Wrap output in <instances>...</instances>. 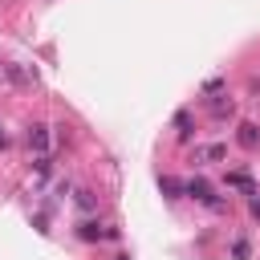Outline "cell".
Wrapping results in <instances>:
<instances>
[{"label": "cell", "mask_w": 260, "mask_h": 260, "mask_svg": "<svg viewBox=\"0 0 260 260\" xmlns=\"http://www.w3.org/2000/svg\"><path fill=\"white\" fill-rule=\"evenodd\" d=\"M232 114H236L232 98H211V118H232Z\"/></svg>", "instance_id": "8992f818"}, {"label": "cell", "mask_w": 260, "mask_h": 260, "mask_svg": "<svg viewBox=\"0 0 260 260\" xmlns=\"http://www.w3.org/2000/svg\"><path fill=\"white\" fill-rule=\"evenodd\" d=\"M228 187H240V191H248V195L256 191V183H252V175H244V171H232V175H228Z\"/></svg>", "instance_id": "ba28073f"}, {"label": "cell", "mask_w": 260, "mask_h": 260, "mask_svg": "<svg viewBox=\"0 0 260 260\" xmlns=\"http://www.w3.org/2000/svg\"><path fill=\"white\" fill-rule=\"evenodd\" d=\"M175 130H179V142H191L195 126H191V114H187V110H179V114H175Z\"/></svg>", "instance_id": "5b68a950"}, {"label": "cell", "mask_w": 260, "mask_h": 260, "mask_svg": "<svg viewBox=\"0 0 260 260\" xmlns=\"http://www.w3.org/2000/svg\"><path fill=\"white\" fill-rule=\"evenodd\" d=\"M223 154H228V146H223V142H211V146H203V150H195V162H199V158H207V162H219Z\"/></svg>", "instance_id": "52a82bcc"}, {"label": "cell", "mask_w": 260, "mask_h": 260, "mask_svg": "<svg viewBox=\"0 0 260 260\" xmlns=\"http://www.w3.org/2000/svg\"><path fill=\"white\" fill-rule=\"evenodd\" d=\"M248 211L260 219V191H252V195H248Z\"/></svg>", "instance_id": "4fadbf2b"}, {"label": "cell", "mask_w": 260, "mask_h": 260, "mask_svg": "<svg viewBox=\"0 0 260 260\" xmlns=\"http://www.w3.org/2000/svg\"><path fill=\"white\" fill-rule=\"evenodd\" d=\"M114 260H130V256H114Z\"/></svg>", "instance_id": "9a60e30c"}, {"label": "cell", "mask_w": 260, "mask_h": 260, "mask_svg": "<svg viewBox=\"0 0 260 260\" xmlns=\"http://www.w3.org/2000/svg\"><path fill=\"white\" fill-rule=\"evenodd\" d=\"M77 207H81V211H93V207H98L93 191H85V187H81V191H77Z\"/></svg>", "instance_id": "8fae6325"}, {"label": "cell", "mask_w": 260, "mask_h": 260, "mask_svg": "<svg viewBox=\"0 0 260 260\" xmlns=\"http://www.w3.org/2000/svg\"><path fill=\"white\" fill-rule=\"evenodd\" d=\"M77 236H81V240H106V232H102L98 223H89V219H85V223L77 228Z\"/></svg>", "instance_id": "30bf717a"}, {"label": "cell", "mask_w": 260, "mask_h": 260, "mask_svg": "<svg viewBox=\"0 0 260 260\" xmlns=\"http://www.w3.org/2000/svg\"><path fill=\"white\" fill-rule=\"evenodd\" d=\"M158 187H162V195H167V199H179V195H183V183H179V179H171V175H167V179H158Z\"/></svg>", "instance_id": "9c48e42d"}, {"label": "cell", "mask_w": 260, "mask_h": 260, "mask_svg": "<svg viewBox=\"0 0 260 260\" xmlns=\"http://www.w3.org/2000/svg\"><path fill=\"white\" fill-rule=\"evenodd\" d=\"M49 142H53V138H49V126H32V130H28V146H32L37 154H49Z\"/></svg>", "instance_id": "277c9868"}, {"label": "cell", "mask_w": 260, "mask_h": 260, "mask_svg": "<svg viewBox=\"0 0 260 260\" xmlns=\"http://www.w3.org/2000/svg\"><path fill=\"white\" fill-rule=\"evenodd\" d=\"M236 142H240L244 150H256V142H260V126H256V122H240V126H236Z\"/></svg>", "instance_id": "3957f363"}, {"label": "cell", "mask_w": 260, "mask_h": 260, "mask_svg": "<svg viewBox=\"0 0 260 260\" xmlns=\"http://www.w3.org/2000/svg\"><path fill=\"white\" fill-rule=\"evenodd\" d=\"M4 146H8V138H4V134H0V150H4Z\"/></svg>", "instance_id": "5bb4252c"}, {"label": "cell", "mask_w": 260, "mask_h": 260, "mask_svg": "<svg viewBox=\"0 0 260 260\" xmlns=\"http://www.w3.org/2000/svg\"><path fill=\"white\" fill-rule=\"evenodd\" d=\"M183 191H187L191 199H199V203H207L211 211H223V199L215 195V187H211V183H207L203 175H195V179H187V183H183Z\"/></svg>", "instance_id": "6da1fadb"}, {"label": "cell", "mask_w": 260, "mask_h": 260, "mask_svg": "<svg viewBox=\"0 0 260 260\" xmlns=\"http://www.w3.org/2000/svg\"><path fill=\"white\" fill-rule=\"evenodd\" d=\"M0 73H4L16 89H32V85H37V69H32V65H0Z\"/></svg>", "instance_id": "7a4b0ae2"}, {"label": "cell", "mask_w": 260, "mask_h": 260, "mask_svg": "<svg viewBox=\"0 0 260 260\" xmlns=\"http://www.w3.org/2000/svg\"><path fill=\"white\" fill-rule=\"evenodd\" d=\"M248 252H252L248 240H236V244H232V260H248Z\"/></svg>", "instance_id": "7c38bea8"}]
</instances>
